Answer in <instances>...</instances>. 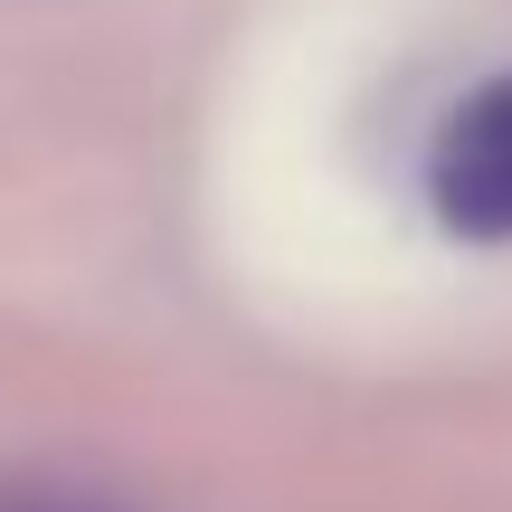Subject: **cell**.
<instances>
[{
	"label": "cell",
	"instance_id": "obj_2",
	"mask_svg": "<svg viewBox=\"0 0 512 512\" xmlns=\"http://www.w3.org/2000/svg\"><path fill=\"white\" fill-rule=\"evenodd\" d=\"M19 512H48V503H19Z\"/></svg>",
	"mask_w": 512,
	"mask_h": 512
},
{
	"label": "cell",
	"instance_id": "obj_1",
	"mask_svg": "<svg viewBox=\"0 0 512 512\" xmlns=\"http://www.w3.org/2000/svg\"><path fill=\"white\" fill-rule=\"evenodd\" d=\"M427 200L456 238L475 247H512V76L475 86L446 114L437 152H427Z\"/></svg>",
	"mask_w": 512,
	"mask_h": 512
}]
</instances>
